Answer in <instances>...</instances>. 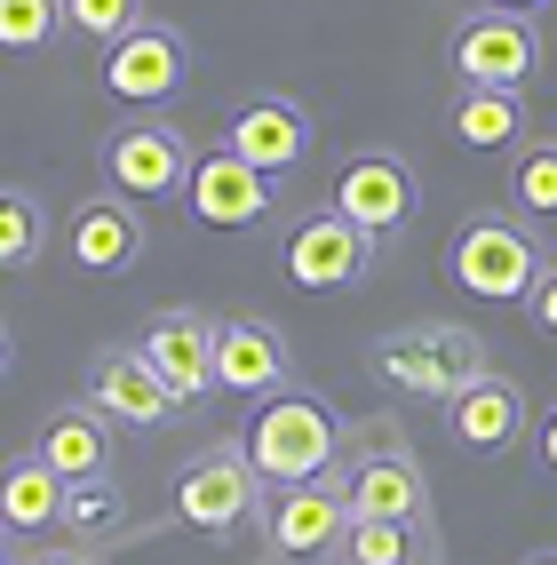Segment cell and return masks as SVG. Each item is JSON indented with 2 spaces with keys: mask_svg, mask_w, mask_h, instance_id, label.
Instances as JSON below:
<instances>
[{
  "mask_svg": "<svg viewBox=\"0 0 557 565\" xmlns=\"http://www.w3.org/2000/svg\"><path fill=\"white\" fill-rule=\"evenodd\" d=\"M255 502H264V470L247 462V446H207L175 478V518L192 534H232L255 518Z\"/></svg>",
  "mask_w": 557,
  "mask_h": 565,
  "instance_id": "cell-5",
  "label": "cell"
},
{
  "mask_svg": "<svg viewBox=\"0 0 557 565\" xmlns=\"http://www.w3.org/2000/svg\"><path fill=\"white\" fill-rule=\"evenodd\" d=\"M334 557L343 565H438L430 525H398V518H351Z\"/></svg>",
  "mask_w": 557,
  "mask_h": 565,
  "instance_id": "cell-22",
  "label": "cell"
},
{
  "mask_svg": "<svg viewBox=\"0 0 557 565\" xmlns=\"http://www.w3.org/2000/svg\"><path fill=\"white\" fill-rule=\"evenodd\" d=\"M64 24V0H0V49H49Z\"/></svg>",
  "mask_w": 557,
  "mask_h": 565,
  "instance_id": "cell-26",
  "label": "cell"
},
{
  "mask_svg": "<svg viewBox=\"0 0 557 565\" xmlns=\"http://www.w3.org/2000/svg\"><path fill=\"white\" fill-rule=\"evenodd\" d=\"M223 143H232L239 160H255L264 175H287L294 160L311 152V120H303V104H287V96H255V104L232 111Z\"/></svg>",
  "mask_w": 557,
  "mask_h": 565,
  "instance_id": "cell-15",
  "label": "cell"
},
{
  "mask_svg": "<svg viewBox=\"0 0 557 565\" xmlns=\"http://www.w3.org/2000/svg\"><path fill=\"white\" fill-rule=\"evenodd\" d=\"M486 9H510V17H534V9H549V0H486Z\"/></svg>",
  "mask_w": 557,
  "mask_h": 565,
  "instance_id": "cell-31",
  "label": "cell"
},
{
  "mask_svg": "<svg viewBox=\"0 0 557 565\" xmlns=\"http://www.w3.org/2000/svg\"><path fill=\"white\" fill-rule=\"evenodd\" d=\"M271 550L279 557H319L343 542V525H351V502H343V486H326V478H303V486H279V502H271Z\"/></svg>",
  "mask_w": 557,
  "mask_h": 565,
  "instance_id": "cell-12",
  "label": "cell"
},
{
  "mask_svg": "<svg viewBox=\"0 0 557 565\" xmlns=\"http://www.w3.org/2000/svg\"><path fill=\"white\" fill-rule=\"evenodd\" d=\"M183 72H192V56H183V41L168 24H136L104 49V88L120 104H168L183 88Z\"/></svg>",
  "mask_w": 557,
  "mask_h": 565,
  "instance_id": "cell-10",
  "label": "cell"
},
{
  "mask_svg": "<svg viewBox=\"0 0 557 565\" xmlns=\"http://www.w3.org/2000/svg\"><path fill=\"white\" fill-rule=\"evenodd\" d=\"M64 24L81 32V41H120V32H136L143 24V0H64Z\"/></svg>",
  "mask_w": 557,
  "mask_h": 565,
  "instance_id": "cell-27",
  "label": "cell"
},
{
  "mask_svg": "<svg viewBox=\"0 0 557 565\" xmlns=\"http://www.w3.org/2000/svg\"><path fill=\"white\" fill-rule=\"evenodd\" d=\"M183 200H192V215L215 223V232H247V223H264V215H271V175L223 143V152L192 160V183H183Z\"/></svg>",
  "mask_w": 557,
  "mask_h": 565,
  "instance_id": "cell-9",
  "label": "cell"
},
{
  "mask_svg": "<svg viewBox=\"0 0 557 565\" xmlns=\"http://www.w3.org/2000/svg\"><path fill=\"white\" fill-rule=\"evenodd\" d=\"M41 247H49V207L17 183H0V271H32Z\"/></svg>",
  "mask_w": 557,
  "mask_h": 565,
  "instance_id": "cell-23",
  "label": "cell"
},
{
  "mask_svg": "<svg viewBox=\"0 0 557 565\" xmlns=\"http://www.w3.org/2000/svg\"><path fill=\"white\" fill-rule=\"evenodd\" d=\"M96 406L111 414V423L160 430V423H168V414H175L183 398L160 383V366L143 359V351H111V359H96Z\"/></svg>",
  "mask_w": 557,
  "mask_h": 565,
  "instance_id": "cell-17",
  "label": "cell"
},
{
  "mask_svg": "<svg viewBox=\"0 0 557 565\" xmlns=\"http://www.w3.org/2000/svg\"><path fill=\"white\" fill-rule=\"evenodd\" d=\"M72 263L81 271H128V263L143 255V223H136V207L111 192V200H81L72 207Z\"/></svg>",
  "mask_w": 557,
  "mask_h": 565,
  "instance_id": "cell-18",
  "label": "cell"
},
{
  "mask_svg": "<svg viewBox=\"0 0 557 565\" xmlns=\"http://www.w3.org/2000/svg\"><path fill=\"white\" fill-rule=\"evenodd\" d=\"M415 200H422V183H415V168H406L398 152H358L343 175H334V207H343L358 232H406L415 223Z\"/></svg>",
  "mask_w": 557,
  "mask_h": 565,
  "instance_id": "cell-8",
  "label": "cell"
},
{
  "mask_svg": "<svg viewBox=\"0 0 557 565\" xmlns=\"http://www.w3.org/2000/svg\"><path fill=\"white\" fill-rule=\"evenodd\" d=\"M510 200L526 215H557V143H526V160L510 168Z\"/></svg>",
  "mask_w": 557,
  "mask_h": 565,
  "instance_id": "cell-25",
  "label": "cell"
},
{
  "mask_svg": "<svg viewBox=\"0 0 557 565\" xmlns=\"http://www.w3.org/2000/svg\"><path fill=\"white\" fill-rule=\"evenodd\" d=\"M64 494H72V478H56L41 455H24V462L0 470V525H17V534L64 525Z\"/></svg>",
  "mask_w": 557,
  "mask_h": 565,
  "instance_id": "cell-20",
  "label": "cell"
},
{
  "mask_svg": "<svg viewBox=\"0 0 557 565\" xmlns=\"http://www.w3.org/2000/svg\"><path fill=\"white\" fill-rule=\"evenodd\" d=\"M446 430H454V446H470V455H502V446L526 438V398H517L510 374L486 366L462 398H446Z\"/></svg>",
  "mask_w": 557,
  "mask_h": 565,
  "instance_id": "cell-14",
  "label": "cell"
},
{
  "mask_svg": "<svg viewBox=\"0 0 557 565\" xmlns=\"http://www.w3.org/2000/svg\"><path fill=\"white\" fill-rule=\"evenodd\" d=\"M128 518V494L111 478H72V494H64V534L72 542H96V534H111V525Z\"/></svg>",
  "mask_w": 557,
  "mask_h": 565,
  "instance_id": "cell-24",
  "label": "cell"
},
{
  "mask_svg": "<svg viewBox=\"0 0 557 565\" xmlns=\"http://www.w3.org/2000/svg\"><path fill=\"white\" fill-rule=\"evenodd\" d=\"M0 366H9V334H0Z\"/></svg>",
  "mask_w": 557,
  "mask_h": 565,
  "instance_id": "cell-33",
  "label": "cell"
},
{
  "mask_svg": "<svg viewBox=\"0 0 557 565\" xmlns=\"http://www.w3.org/2000/svg\"><path fill=\"white\" fill-rule=\"evenodd\" d=\"M454 136L470 152H510V143H526V96L517 88H462L454 96Z\"/></svg>",
  "mask_w": 557,
  "mask_h": 565,
  "instance_id": "cell-21",
  "label": "cell"
},
{
  "mask_svg": "<svg viewBox=\"0 0 557 565\" xmlns=\"http://www.w3.org/2000/svg\"><path fill=\"white\" fill-rule=\"evenodd\" d=\"M375 374H383V391L398 398H462L478 374H486V343H478L470 327L454 319H422V327H398L375 343Z\"/></svg>",
  "mask_w": 557,
  "mask_h": 565,
  "instance_id": "cell-1",
  "label": "cell"
},
{
  "mask_svg": "<svg viewBox=\"0 0 557 565\" xmlns=\"http://www.w3.org/2000/svg\"><path fill=\"white\" fill-rule=\"evenodd\" d=\"M279 263H287V279L303 287V295H343V287L366 279V263H375V232H358V223L326 200V207H311L287 232Z\"/></svg>",
  "mask_w": 557,
  "mask_h": 565,
  "instance_id": "cell-4",
  "label": "cell"
},
{
  "mask_svg": "<svg viewBox=\"0 0 557 565\" xmlns=\"http://www.w3.org/2000/svg\"><path fill=\"white\" fill-rule=\"evenodd\" d=\"M454 81L462 88H526L542 72V32L534 17H510V9H478L454 24Z\"/></svg>",
  "mask_w": 557,
  "mask_h": 565,
  "instance_id": "cell-6",
  "label": "cell"
},
{
  "mask_svg": "<svg viewBox=\"0 0 557 565\" xmlns=\"http://www.w3.org/2000/svg\"><path fill=\"white\" fill-rule=\"evenodd\" d=\"M542 263H549L542 239L517 215H502V207H478L454 232V247H446V271H454V287L478 295V303H526Z\"/></svg>",
  "mask_w": 557,
  "mask_h": 565,
  "instance_id": "cell-2",
  "label": "cell"
},
{
  "mask_svg": "<svg viewBox=\"0 0 557 565\" xmlns=\"http://www.w3.org/2000/svg\"><path fill=\"white\" fill-rule=\"evenodd\" d=\"M104 175L120 200H168L192 183V143H183L168 120H128L104 143Z\"/></svg>",
  "mask_w": 557,
  "mask_h": 565,
  "instance_id": "cell-7",
  "label": "cell"
},
{
  "mask_svg": "<svg viewBox=\"0 0 557 565\" xmlns=\"http://www.w3.org/2000/svg\"><path fill=\"white\" fill-rule=\"evenodd\" d=\"M526 565H557V550H542V557H526Z\"/></svg>",
  "mask_w": 557,
  "mask_h": 565,
  "instance_id": "cell-32",
  "label": "cell"
},
{
  "mask_svg": "<svg viewBox=\"0 0 557 565\" xmlns=\"http://www.w3.org/2000/svg\"><path fill=\"white\" fill-rule=\"evenodd\" d=\"M24 565H96L88 550H41V557H24Z\"/></svg>",
  "mask_w": 557,
  "mask_h": 565,
  "instance_id": "cell-30",
  "label": "cell"
},
{
  "mask_svg": "<svg viewBox=\"0 0 557 565\" xmlns=\"http://www.w3.org/2000/svg\"><path fill=\"white\" fill-rule=\"evenodd\" d=\"M143 359L160 366V383L192 406L215 391V327L200 311H160L152 327H143Z\"/></svg>",
  "mask_w": 557,
  "mask_h": 565,
  "instance_id": "cell-13",
  "label": "cell"
},
{
  "mask_svg": "<svg viewBox=\"0 0 557 565\" xmlns=\"http://www.w3.org/2000/svg\"><path fill=\"white\" fill-rule=\"evenodd\" d=\"M343 502H351V518L430 525V486H422V462L406 455V446H383V455H366V462L343 478Z\"/></svg>",
  "mask_w": 557,
  "mask_h": 565,
  "instance_id": "cell-11",
  "label": "cell"
},
{
  "mask_svg": "<svg viewBox=\"0 0 557 565\" xmlns=\"http://www.w3.org/2000/svg\"><path fill=\"white\" fill-rule=\"evenodd\" d=\"M334 414L311 398V391H271V406L247 423V462L264 470V486H303V478H326L334 470Z\"/></svg>",
  "mask_w": 557,
  "mask_h": 565,
  "instance_id": "cell-3",
  "label": "cell"
},
{
  "mask_svg": "<svg viewBox=\"0 0 557 565\" xmlns=\"http://www.w3.org/2000/svg\"><path fill=\"white\" fill-rule=\"evenodd\" d=\"M534 455H542V462H549V470H557V406H549V414H542V430H534Z\"/></svg>",
  "mask_w": 557,
  "mask_h": 565,
  "instance_id": "cell-29",
  "label": "cell"
},
{
  "mask_svg": "<svg viewBox=\"0 0 557 565\" xmlns=\"http://www.w3.org/2000/svg\"><path fill=\"white\" fill-rule=\"evenodd\" d=\"M56 478H104L111 470V430H104V406H64L49 414L41 446H32Z\"/></svg>",
  "mask_w": 557,
  "mask_h": 565,
  "instance_id": "cell-19",
  "label": "cell"
},
{
  "mask_svg": "<svg viewBox=\"0 0 557 565\" xmlns=\"http://www.w3.org/2000/svg\"><path fill=\"white\" fill-rule=\"evenodd\" d=\"M215 391H239V398L287 391V343H279V327H264V319H223L215 327Z\"/></svg>",
  "mask_w": 557,
  "mask_h": 565,
  "instance_id": "cell-16",
  "label": "cell"
},
{
  "mask_svg": "<svg viewBox=\"0 0 557 565\" xmlns=\"http://www.w3.org/2000/svg\"><path fill=\"white\" fill-rule=\"evenodd\" d=\"M526 319H534L542 334H557V263H542V279H534V295H526Z\"/></svg>",
  "mask_w": 557,
  "mask_h": 565,
  "instance_id": "cell-28",
  "label": "cell"
}]
</instances>
